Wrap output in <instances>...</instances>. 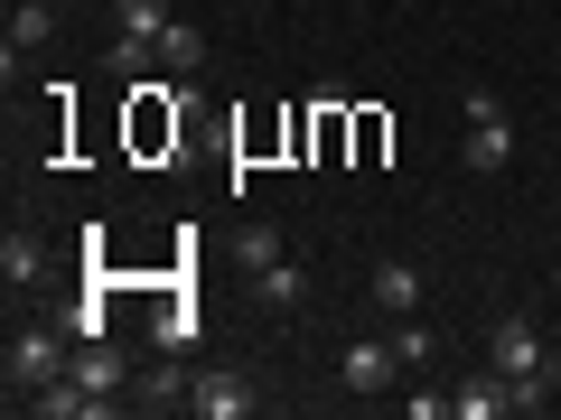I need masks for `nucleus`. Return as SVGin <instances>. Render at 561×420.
<instances>
[{
    "label": "nucleus",
    "instance_id": "nucleus-14",
    "mask_svg": "<svg viewBox=\"0 0 561 420\" xmlns=\"http://www.w3.org/2000/svg\"><path fill=\"white\" fill-rule=\"evenodd\" d=\"M393 355L402 364H431V355H440V327H412V318H402L393 327Z\"/></svg>",
    "mask_w": 561,
    "mask_h": 420
},
{
    "label": "nucleus",
    "instance_id": "nucleus-4",
    "mask_svg": "<svg viewBox=\"0 0 561 420\" xmlns=\"http://www.w3.org/2000/svg\"><path fill=\"white\" fill-rule=\"evenodd\" d=\"M187 411H197V420H253L262 393L243 374H197V383H187Z\"/></svg>",
    "mask_w": 561,
    "mask_h": 420
},
{
    "label": "nucleus",
    "instance_id": "nucleus-10",
    "mask_svg": "<svg viewBox=\"0 0 561 420\" xmlns=\"http://www.w3.org/2000/svg\"><path fill=\"white\" fill-rule=\"evenodd\" d=\"M113 20H122L113 38H140V47H160V28L179 20V10H169V0H113Z\"/></svg>",
    "mask_w": 561,
    "mask_h": 420
},
{
    "label": "nucleus",
    "instance_id": "nucleus-9",
    "mask_svg": "<svg viewBox=\"0 0 561 420\" xmlns=\"http://www.w3.org/2000/svg\"><path fill=\"white\" fill-rule=\"evenodd\" d=\"M253 290H262V308H280V318H290V308H309V271L290 253L272 261V271H253Z\"/></svg>",
    "mask_w": 561,
    "mask_h": 420
},
{
    "label": "nucleus",
    "instance_id": "nucleus-13",
    "mask_svg": "<svg viewBox=\"0 0 561 420\" xmlns=\"http://www.w3.org/2000/svg\"><path fill=\"white\" fill-rule=\"evenodd\" d=\"M150 337H160V355H187V346H197V308H187V300H169V318L150 327Z\"/></svg>",
    "mask_w": 561,
    "mask_h": 420
},
{
    "label": "nucleus",
    "instance_id": "nucleus-15",
    "mask_svg": "<svg viewBox=\"0 0 561 420\" xmlns=\"http://www.w3.org/2000/svg\"><path fill=\"white\" fill-rule=\"evenodd\" d=\"M280 261V224H243V271H272Z\"/></svg>",
    "mask_w": 561,
    "mask_h": 420
},
{
    "label": "nucleus",
    "instance_id": "nucleus-3",
    "mask_svg": "<svg viewBox=\"0 0 561 420\" xmlns=\"http://www.w3.org/2000/svg\"><path fill=\"white\" fill-rule=\"evenodd\" d=\"M486 364L505 383H561V355L534 337V318H486Z\"/></svg>",
    "mask_w": 561,
    "mask_h": 420
},
{
    "label": "nucleus",
    "instance_id": "nucleus-7",
    "mask_svg": "<svg viewBox=\"0 0 561 420\" xmlns=\"http://www.w3.org/2000/svg\"><path fill=\"white\" fill-rule=\"evenodd\" d=\"M66 374H76L84 383V393H103V401H122V383H131V374H122V355H113V346H76V364H66Z\"/></svg>",
    "mask_w": 561,
    "mask_h": 420
},
{
    "label": "nucleus",
    "instance_id": "nucleus-2",
    "mask_svg": "<svg viewBox=\"0 0 561 420\" xmlns=\"http://www.w3.org/2000/svg\"><path fill=\"white\" fill-rule=\"evenodd\" d=\"M66 346H76V337H66V318H57V327H20V337H10V355H0L10 393L28 401V393H47V383H66V364H76Z\"/></svg>",
    "mask_w": 561,
    "mask_h": 420
},
{
    "label": "nucleus",
    "instance_id": "nucleus-6",
    "mask_svg": "<svg viewBox=\"0 0 561 420\" xmlns=\"http://www.w3.org/2000/svg\"><path fill=\"white\" fill-rule=\"evenodd\" d=\"M393 337H356V346H346V355H337V383H346V393H393Z\"/></svg>",
    "mask_w": 561,
    "mask_h": 420
},
{
    "label": "nucleus",
    "instance_id": "nucleus-8",
    "mask_svg": "<svg viewBox=\"0 0 561 420\" xmlns=\"http://www.w3.org/2000/svg\"><path fill=\"white\" fill-rule=\"evenodd\" d=\"M47 38H57V0H20V10H10V66L38 57Z\"/></svg>",
    "mask_w": 561,
    "mask_h": 420
},
{
    "label": "nucleus",
    "instance_id": "nucleus-11",
    "mask_svg": "<svg viewBox=\"0 0 561 420\" xmlns=\"http://www.w3.org/2000/svg\"><path fill=\"white\" fill-rule=\"evenodd\" d=\"M47 271V253H38V234H20V224H10V234H0V280H10V290H28V280Z\"/></svg>",
    "mask_w": 561,
    "mask_h": 420
},
{
    "label": "nucleus",
    "instance_id": "nucleus-12",
    "mask_svg": "<svg viewBox=\"0 0 561 420\" xmlns=\"http://www.w3.org/2000/svg\"><path fill=\"white\" fill-rule=\"evenodd\" d=\"M160 66H169V75H197V66H206V28L169 20V28H160Z\"/></svg>",
    "mask_w": 561,
    "mask_h": 420
},
{
    "label": "nucleus",
    "instance_id": "nucleus-1",
    "mask_svg": "<svg viewBox=\"0 0 561 420\" xmlns=\"http://www.w3.org/2000/svg\"><path fill=\"white\" fill-rule=\"evenodd\" d=\"M459 113H468V168H478V178H505V168H515V113H505V94L468 84Z\"/></svg>",
    "mask_w": 561,
    "mask_h": 420
},
{
    "label": "nucleus",
    "instance_id": "nucleus-17",
    "mask_svg": "<svg viewBox=\"0 0 561 420\" xmlns=\"http://www.w3.org/2000/svg\"><path fill=\"white\" fill-rule=\"evenodd\" d=\"M66 337H76V346H94V337H103V290H94L84 308H66Z\"/></svg>",
    "mask_w": 561,
    "mask_h": 420
},
{
    "label": "nucleus",
    "instance_id": "nucleus-5",
    "mask_svg": "<svg viewBox=\"0 0 561 420\" xmlns=\"http://www.w3.org/2000/svg\"><path fill=\"white\" fill-rule=\"evenodd\" d=\"M421 300H431V271H421V261H375V308L383 318H421Z\"/></svg>",
    "mask_w": 561,
    "mask_h": 420
},
{
    "label": "nucleus",
    "instance_id": "nucleus-16",
    "mask_svg": "<svg viewBox=\"0 0 561 420\" xmlns=\"http://www.w3.org/2000/svg\"><path fill=\"white\" fill-rule=\"evenodd\" d=\"M150 57H160V47H140V38H113V47H103V66H113V75H140Z\"/></svg>",
    "mask_w": 561,
    "mask_h": 420
}]
</instances>
